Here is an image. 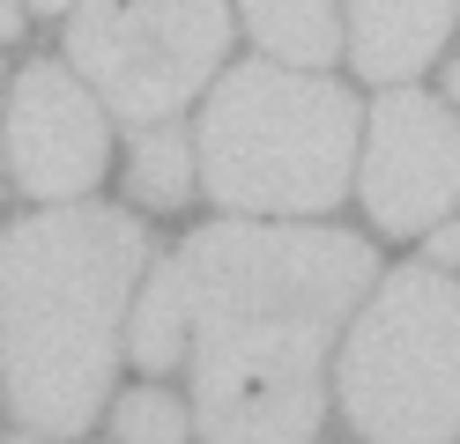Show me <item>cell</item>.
<instances>
[{"instance_id": "12", "label": "cell", "mask_w": 460, "mask_h": 444, "mask_svg": "<svg viewBox=\"0 0 460 444\" xmlns=\"http://www.w3.org/2000/svg\"><path fill=\"white\" fill-rule=\"evenodd\" d=\"M423 237H430V266H460V222H453V215L430 222Z\"/></svg>"}, {"instance_id": "1", "label": "cell", "mask_w": 460, "mask_h": 444, "mask_svg": "<svg viewBox=\"0 0 460 444\" xmlns=\"http://www.w3.org/2000/svg\"><path fill=\"white\" fill-rule=\"evenodd\" d=\"M371 245L305 215L193 230L127 311L141 370L186 363L208 444H312L327 422V348L371 289Z\"/></svg>"}, {"instance_id": "14", "label": "cell", "mask_w": 460, "mask_h": 444, "mask_svg": "<svg viewBox=\"0 0 460 444\" xmlns=\"http://www.w3.org/2000/svg\"><path fill=\"white\" fill-rule=\"evenodd\" d=\"M22 8H31V15H67L75 0H22Z\"/></svg>"}, {"instance_id": "11", "label": "cell", "mask_w": 460, "mask_h": 444, "mask_svg": "<svg viewBox=\"0 0 460 444\" xmlns=\"http://www.w3.org/2000/svg\"><path fill=\"white\" fill-rule=\"evenodd\" d=\"M193 407L171 393V385H134V393L111 400V437L119 444H186Z\"/></svg>"}, {"instance_id": "5", "label": "cell", "mask_w": 460, "mask_h": 444, "mask_svg": "<svg viewBox=\"0 0 460 444\" xmlns=\"http://www.w3.org/2000/svg\"><path fill=\"white\" fill-rule=\"evenodd\" d=\"M230 52V0H75L67 8V67L104 97V111L171 118L208 89Z\"/></svg>"}, {"instance_id": "16", "label": "cell", "mask_w": 460, "mask_h": 444, "mask_svg": "<svg viewBox=\"0 0 460 444\" xmlns=\"http://www.w3.org/2000/svg\"><path fill=\"white\" fill-rule=\"evenodd\" d=\"M8 444H45V437H38V430H31V437H8Z\"/></svg>"}, {"instance_id": "9", "label": "cell", "mask_w": 460, "mask_h": 444, "mask_svg": "<svg viewBox=\"0 0 460 444\" xmlns=\"http://www.w3.org/2000/svg\"><path fill=\"white\" fill-rule=\"evenodd\" d=\"M230 15L245 22V38L282 67H327L341 52V15L334 0H230Z\"/></svg>"}, {"instance_id": "7", "label": "cell", "mask_w": 460, "mask_h": 444, "mask_svg": "<svg viewBox=\"0 0 460 444\" xmlns=\"http://www.w3.org/2000/svg\"><path fill=\"white\" fill-rule=\"evenodd\" d=\"M0 148H8V178L31 200H82L111 163V111L67 59H31L8 82Z\"/></svg>"}, {"instance_id": "4", "label": "cell", "mask_w": 460, "mask_h": 444, "mask_svg": "<svg viewBox=\"0 0 460 444\" xmlns=\"http://www.w3.org/2000/svg\"><path fill=\"white\" fill-rule=\"evenodd\" d=\"M341 414L364 444H460V274L394 266L357 304L334 363Z\"/></svg>"}, {"instance_id": "8", "label": "cell", "mask_w": 460, "mask_h": 444, "mask_svg": "<svg viewBox=\"0 0 460 444\" xmlns=\"http://www.w3.org/2000/svg\"><path fill=\"white\" fill-rule=\"evenodd\" d=\"M341 15H349L341 45L364 82H409L446 52L460 0H341Z\"/></svg>"}, {"instance_id": "3", "label": "cell", "mask_w": 460, "mask_h": 444, "mask_svg": "<svg viewBox=\"0 0 460 444\" xmlns=\"http://www.w3.org/2000/svg\"><path fill=\"white\" fill-rule=\"evenodd\" d=\"M364 111L320 67L245 59L216 82L193 156L230 215H327L357 178Z\"/></svg>"}, {"instance_id": "2", "label": "cell", "mask_w": 460, "mask_h": 444, "mask_svg": "<svg viewBox=\"0 0 460 444\" xmlns=\"http://www.w3.org/2000/svg\"><path fill=\"white\" fill-rule=\"evenodd\" d=\"M149 230L127 207L52 200L0 237V385L38 437H82L111 400Z\"/></svg>"}, {"instance_id": "13", "label": "cell", "mask_w": 460, "mask_h": 444, "mask_svg": "<svg viewBox=\"0 0 460 444\" xmlns=\"http://www.w3.org/2000/svg\"><path fill=\"white\" fill-rule=\"evenodd\" d=\"M15 30H22V8H15V0H0V38H15Z\"/></svg>"}, {"instance_id": "10", "label": "cell", "mask_w": 460, "mask_h": 444, "mask_svg": "<svg viewBox=\"0 0 460 444\" xmlns=\"http://www.w3.org/2000/svg\"><path fill=\"white\" fill-rule=\"evenodd\" d=\"M193 186H200L193 134H186V126H164V118H149V126L134 134V148H127V193H134L141 207H186Z\"/></svg>"}, {"instance_id": "15", "label": "cell", "mask_w": 460, "mask_h": 444, "mask_svg": "<svg viewBox=\"0 0 460 444\" xmlns=\"http://www.w3.org/2000/svg\"><path fill=\"white\" fill-rule=\"evenodd\" d=\"M446 89H453V104H460V59H453V67H446Z\"/></svg>"}, {"instance_id": "6", "label": "cell", "mask_w": 460, "mask_h": 444, "mask_svg": "<svg viewBox=\"0 0 460 444\" xmlns=\"http://www.w3.org/2000/svg\"><path fill=\"white\" fill-rule=\"evenodd\" d=\"M364 163L349 193L386 237H423L460 207V118L423 89H386L364 118Z\"/></svg>"}]
</instances>
